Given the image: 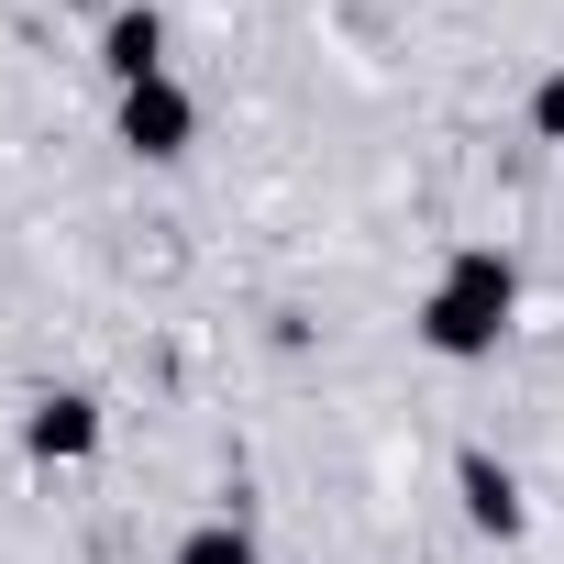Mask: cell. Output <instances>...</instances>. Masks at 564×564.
Wrapping results in <instances>:
<instances>
[{"instance_id": "cell-1", "label": "cell", "mask_w": 564, "mask_h": 564, "mask_svg": "<svg viewBox=\"0 0 564 564\" xmlns=\"http://www.w3.org/2000/svg\"><path fill=\"white\" fill-rule=\"evenodd\" d=\"M509 311H520L509 254H498V243H454L443 276H432V300H421V344H432L443 366H476V355H498Z\"/></svg>"}, {"instance_id": "cell-2", "label": "cell", "mask_w": 564, "mask_h": 564, "mask_svg": "<svg viewBox=\"0 0 564 564\" xmlns=\"http://www.w3.org/2000/svg\"><path fill=\"white\" fill-rule=\"evenodd\" d=\"M122 144H133V155H155V166H177V155L199 144V100H188L177 78H144V89H122Z\"/></svg>"}, {"instance_id": "cell-3", "label": "cell", "mask_w": 564, "mask_h": 564, "mask_svg": "<svg viewBox=\"0 0 564 564\" xmlns=\"http://www.w3.org/2000/svg\"><path fill=\"white\" fill-rule=\"evenodd\" d=\"M23 454H34V465H89V454H100V399L45 388V399L23 410Z\"/></svg>"}, {"instance_id": "cell-4", "label": "cell", "mask_w": 564, "mask_h": 564, "mask_svg": "<svg viewBox=\"0 0 564 564\" xmlns=\"http://www.w3.org/2000/svg\"><path fill=\"white\" fill-rule=\"evenodd\" d=\"M100 67L122 78V89H144V78H166V12H111V34H100Z\"/></svg>"}, {"instance_id": "cell-5", "label": "cell", "mask_w": 564, "mask_h": 564, "mask_svg": "<svg viewBox=\"0 0 564 564\" xmlns=\"http://www.w3.org/2000/svg\"><path fill=\"white\" fill-rule=\"evenodd\" d=\"M454 487H465V520H476V531H520V476H509L498 454L465 443V454H454Z\"/></svg>"}, {"instance_id": "cell-6", "label": "cell", "mask_w": 564, "mask_h": 564, "mask_svg": "<svg viewBox=\"0 0 564 564\" xmlns=\"http://www.w3.org/2000/svg\"><path fill=\"white\" fill-rule=\"evenodd\" d=\"M177 564H254V531H243V520H199V531L177 542Z\"/></svg>"}, {"instance_id": "cell-7", "label": "cell", "mask_w": 564, "mask_h": 564, "mask_svg": "<svg viewBox=\"0 0 564 564\" xmlns=\"http://www.w3.org/2000/svg\"><path fill=\"white\" fill-rule=\"evenodd\" d=\"M531 133H542V144H564V67L531 89Z\"/></svg>"}]
</instances>
